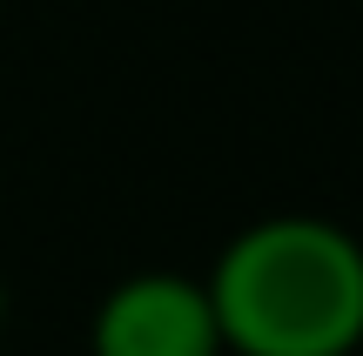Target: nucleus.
Masks as SVG:
<instances>
[{"mask_svg": "<svg viewBox=\"0 0 363 356\" xmlns=\"http://www.w3.org/2000/svg\"><path fill=\"white\" fill-rule=\"evenodd\" d=\"M88 350L94 356H222L208 282L169 276V269L115 282L94 309Z\"/></svg>", "mask_w": 363, "mask_h": 356, "instance_id": "2", "label": "nucleus"}, {"mask_svg": "<svg viewBox=\"0 0 363 356\" xmlns=\"http://www.w3.org/2000/svg\"><path fill=\"white\" fill-rule=\"evenodd\" d=\"M0 316H7V289H0Z\"/></svg>", "mask_w": 363, "mask_h": 356, "instance_id": "3", "label": "nucleus"}, {"mask_svg": "<svg viewBox=\"0 0 363 356\" xmlns=\"http://www.w3.org/2000/svg\"><path fill=\"white\" fill-rule=\"evenodd\" d=\"M229 356H350L363 343V242L323 215L249 222L208 269Z\"/></svg>", "mask_w": 363, "mask_h": 356, "instance_id": "1", "label": "nucleus"}]
</instances>
